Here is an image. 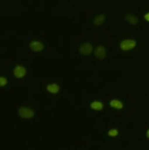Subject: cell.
<instances>
[{"instance_id":"cell-5","label":"cell","mask_w":149,"mask_h":150,"mask_svg":"<svg viewBox=\"0 0 149 150\" xmlns=\"http://www.w3.org/2000/svg\"><path fill=\"white\" fill-rule=\"evenodd\" d=\"M106 49L102 45H99L94 50V56L98 59H102L105 58V56H106Z\"/></svg>"},{"instance_id":"cell-15","label":"cell","mask_w":149,"mask_h":150,"mask_svg":"<svg viewBox=\"0 0 149 150\" xmlns=\"http://www.w3.org/2000/svg\"><path fill=\"white\" fill-rule=\"evenodd\" d=\"M146 136H147V138H148V139H149V129L148 130L147 133H146Z\"/></svg>"},{"instance_id":"cell-6","label":"cell","mask_w":149,"mask_h":150,"mask_svg":"<svg viewBox=\"0 0 149 150\" xmlns=\"http://www.w3.org/2000/svg\"><path fill=\"white\" fill-rule=\"evenodd\" d=\"M29 47H30L31 49L33 51H34V52H39V51H41L43 49L44 45L42 44V42H40V41L34 40L30 42Z\"/></svg>"},{"instance_id":"cell-13","label":"cell","mask_w":149,"mask_h":150,"mask_svg":"<svg viewBox=\"0 0 149 150\" xmlns=\"http://www.w3.org/2000/svg\"><path fill=\"white\" fill-rule=\"evenodd\" d=\"M7 83V80L4 77H1L0 76V86H5Z\"/></svg>"},{"instance_id":"cell-12","label":"cell","mask_w":149,"mask_h":150,"mask_svg":"<svg viewBox=\"0 0 149 150\" xmlns=\"http://www.w3.org/2000/svg\"><path fill=\"white\" fill-rule=\"evenodd\" d=\"M118 134V130L115 128L110 129L108 133V135L110 136V137H115V136H116Z\"/></svg>"},{"instance_id":"cell-8","label":"cell","mask_w":149,"mask_h":150,"mask_svg":"<svg viewBox=\"0 0 149 150\" xmlns=\"http://www.w3.org/2000/svg\"><path fill=\"white\" fill-rule=\"evenodd\" d=\"M47 90L52 94H56L59 91V86L57 83H50L47 86Z\"/></svg>"},{"instance_id":"cell-11","label":"cell","mask_w":149,"mask_h":150,"mask_svg":"<svg viewBox=\"0 0 149 150\" xmlns=\"http://www.w3.org/2000/svg\"><path fill=\"white\" fill-rule=\"evenodd\" d=\"M105 18L106 17H105V15H98V16H96V17L94 18V19H93V23H94V24L96 25V26H100V25L105 21Z\"/></svg>"},{"instance_id":"cell-1","label":"cell","mask_w":149,"mask_h":150,"mask_svg":"<svg viewBox=\"0 0 149 150\" xmlns=\"http://www.w3.org/2000/svg\"><path fill=\"white\" fill-rule=\"evenodd\" d=\"M18 114L21 118L31 119L34 115L33 110L28 107H20L18 110Z\"/></svg>"},{"instance_id":"cell-9","label":"cell","mask_w":149,"mask_h":150,"mask_svg":"<svg viewBox=\"0 0 149 150\" xmlns=\"http://www.w3.org/2000/svg\"><path fill=\"white\" fill-rule=\"evenodd\" d=\"M110 105L111 107H112L113 108H115V109H121L124 107L123 103L116 99L112 100L110 101Z\"/></svg>"},{"instance_id":"cell-3","label":"cell","mask_w":149,"mask_h":150,"mask_svg":"<svg viewBox=\"0 0 149 150\" xmlns=\"http://www.w3.org/2000/svg\"><path fill=\"white\" fill-rule=\"evenodd\" d=\"M93 45L90 42H84L79 47V52L83 56H88L91 53Z\"/></svg>"},{"instance_id":"cell-7","label":"cell","mask_w":149,"mask_h":150,"mask_svg":"<svg viewBox=\"0 0 149 150\" xmlns=\"http://www.w3.org/2000/svg\"><path fill=\"white\" fill-rule=\"evenodd\" d=\"M125 19L127 21H128L130 24L136 25L138 23V18L137 16L132 14H128L125 16Z\"/></svg>"},{"instance_id":"cell-4","label":"cell","mask_w":149,"mask_h":150,"mask_svg":"<svg viewBox=\"0 0 149 150\" xmlns=\"http://www.w3.org/2000/svg\"><path fill=\"white\" fill-rule=\"evenodd\" d=\"M13 74L18 79H22L26 74V70L23 66L17 65L13 69Z\"/></svg>"},{"instance_id":"cell-2","label":"cell","mask_w":149,"mask_h":150,"mask_svg":"<svg viewBox=\"0 0 149 150\" xmlns=\"http://www.w3.org/2000/svg\"><path fill=\"white\" fill-rule=\"evenodd\" d=\"M136 41L132 39L124 40L120 43V48L123 51H129L136 46Z\"/></svg>"},{"instance_id":"cell-10","label":"cell","mask_w":149,"mask_h":150,"mask_svg":"<svg viewBox=\"0 0 149 150\" xmlns=\"http://www.w3.org/2000/svg\"><path fill=\"white\" fill-rule=\"evenodd\" d=\"M91 108L94 111H101L103 108V104L102 102L95 100L91 103Z\"/></svg>"},{"instance_id":"cell-14","label":"cell","mask_w":149,"mask_h":150,"mask_svg":"<svg viewBox=\"0 0 149 150\" xmlns=\"http://www.w3.org/2000/svg\"><path fill=\"white\" fill-rule=\"evenodd\" d=\"M144 18H145V20L149 22V13H147L145 15Z\"/></svg>"}]
</instances>
